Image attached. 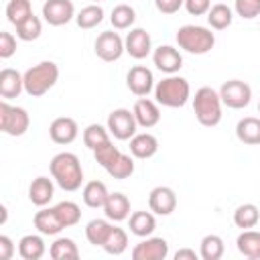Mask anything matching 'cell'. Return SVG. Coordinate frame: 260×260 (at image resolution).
Instances as JSON below:
<instances>
[{"label":"cell","mask_w":260,"mask_h":260,"mask_svg":"<svg viewBox=\"0 0 260 260\" xmlns=\"http://www.w3.org/2000/svg\"><path fill=\"white\" fill-rule=\"evenodd\" d=\"M49 171L53 181L63 189V191H77L83 183V169L81 162L77 158V154L73 152H59L51 158L49 162Z\"/></svg>","instance_id":"cell-1"},{"label":"cell","mask_w":260,"mask_h":260,"mask_svg":"<svg viewBox=\"0 0 260 260\" xmlns=\"http://www.w3.org/2000/svg\"><path fill=\"white\" fill-rule=\"evenodd\" d=\"M22 75H24V91L30 98H41L59 81V65L53 61H41L28 67Z\"/></svg>","instance_id":"cell-2"},{"label":"cell","mask_w":260,"mask_h":260,"mask_svg":"<svg viewBox=\"0 0 260 260\" xmlns=\"http://www.w3.org/2000/svg\"><path fill=\"white\" fill-rule=\"evenodd\" d=\"M154 98L165 108H183L191 98V85L185 77L173 73L154 85Z\"/></svg>","instance_id":"cell-3"},{"label":"cell","mask_w":260,"mask_h":260,"mask_svg":"<svg viewBox=\"0 0 260 260\" xmlns=\"http://www.w3.org/2000/svg\"><path fill=\"white\" fill-rule=\"evenodd\" d=\"M221 98H219V91H215L213 87H199L195 91V98H193V112H195V118L201 126L205 128H213L221 122Z\"/></svg>","instance_id":"cell-4"},{"label":"cell","mask_w":260,"mask_h":260,"mask_svg":"<svg viewBox=\"0 0 260 260\" xmlns=\"http://www.w3.org/2000/svg\"><path fill=\"white\" fill-rule=\"evenodd\" d=\"M179 49L191 53V55H205L215 47V35L207 26L199 24H185L175 35Z\"/></svg>","instance_id":"cell-5"},{"label":"cell","mask_w":260,"mask_h":260,"mask_svg":"<svg viewBox=\"0 0 260 260\" xmlns=\"http://www.w3.org/2000/svg\"><path fill=\"white\" fill-rule=\"evenodd\" d=\"M30 126V116L20 106H10L8 100L0 102V130L8 136H22Z\"/></svg>","instance_id":"cell-6"},{"label":"cell","mask_w":260,"mask_h":260,"mask_svg":"<svg viewBox=\"0 0 260 260\" xmlns=\"http://www.w3.org/2000/svg\"><path fill=\"white\" fill-rule=\"evenodd\" d=\"M106 128L110 130V134L116 138V140H130L134 134H136V118H134V112L128 110V108H116L108 114V122H106Z\"/></svg>","instance_id":"cell-7"},{"label":"cell","mask_w":260,"mask_h":260,"mask_svg":"<svg viewBox=\"0 0 260 260\" xmlns=\"http://www.w3.org/2000/svg\"><path fill=\"white\" fill-rule=\"evenodd\" d=\"M221 104L232 110H242L252 100V87L242 79H230L219 87Z\"/></svg>","instance_id":"cell-8"},{"label":"cell","mask_w":260,"mask_h":260,"mask_svg":"<svg viewBox=\"0 0 260 260\" xmlns=\"http://www.w3.org/2000/svg\"><path fill=\"white\" fill-rule=\"evenodd\" d=\"M93 51H95V55H98L102 61L114 63V61H118V59L122 57V53L126 51L124 39H122L118 32H114V30H104V32L98 35V39H95V43H93Z\"/></svg>","instance_id":"cell-9"},{"label":"cell","mask_w":260,"mask_h":260,"mask_svg":"<svg viewBox=\"0 0 260 260\" xmlns=\"http://www.w3.org/2000/svg\"><path fill=\"white\" fill-rule=\"evenodd\" d=\"M43 18L51 26H63L75 18V8L71 0H47L43 4Z\"/></svg>","instance_id":"cell-10"},{"label":"cell","mask_w":260,"mask_h":260,"mask_svg":"<svg viewBox=\"0 0 260 260\" xmlns=\"http://www.w3.org/2000/svg\"><path fill=\"white\" fill-rule=\"evenodd\" d=\"M132 260H165L169 256V242L165 238H144L132 248Z\"/></svg>","instance_id":"cell-11"},{"label":"cell","mask_w":260,"mask_h":260,"mask_svg":"<svg viewBox=\"0 0 260 260\" xmlns=\"http://www.w3.org/2000/svg\"><path fill=\"white\" fill-rule=\"evenodd\" d=\"M126 85L136 98H146L154 89V75L148 67L134 65V67H130V71L126 75Z\"/></svg>","instance_id":"cell-12"},{"label":"cell","mask_w":260,"mask_h":260,"mask_svg":"<svg viewBox=\"0 0 260 260\" xmlns=\"http://www.w3.org/2000/svg\"><path fill=\"white\" fill-rule=\"evenodd\" d=\"M124 47H126V53L132 59H138L140 61V59H144V57L150 55V51H152V39H150V35L144 28L136 26V28H130V32L126 35Z\"/></svg>","instance_id":"cell-13"},{"label":"cell","mask_w":260,"mask_h":260,"mask_svg":"<svg viewBox=\"0 0 260 260\" xmlns=\"http://www.w3.org/2000/svg\"><path fill=\"white\" fill-rule=\"evenodd\" d=\"M148 207L156 215H171L177 209V195L171 187L158 185L148 195Z\"/></svg>","instance_id":"cell-14"},{"label":"cell","mask_w":260,"mask_h":260,"mask_svg":"<svg viewBox=\"0 0 260 260\" xmlns=\"http://www.w3.org/2000/svg\"><path fill=\"white\" fill-rule=\"evenodd\" d=\"M152 61H154L156 69H160L167 75H173L183 67V55L179 53V49H175L171 45L156 47L152 51Z\"/></svg>","instance_id":"cell-15"},{"label":"cell","mask_w":260,"mask_h":260,"mask_svg":"<svg viewBox=\"0 0 260 260\" xmlns=\"http://www.w3.org/2000/svg\"><path fill=\"white\" fill-rule=\"evenodd\" d=\"M134 118H136V124L140 128H154L158 122H160V110H158V102H152L148 98H138L134 102Z\"/></svg>","instance_id":"cell-16"},{"label":"cell","mask_w":260,"mask_h":260,"mask_svg":"<svg viewBox=\"0 0 260 260\" xmlns=\"http://www.w3.org/2000/svg\"><path fill=\"white\" fill-rule=\"evenodd\" d=\"M79 134V128H77V122L69 116H61V118H55L49 126V136L55 144H71Z\"/></svg>","instance_id":"cell-17"},{"label":"cell","mask_w":260,"mask_h":260,"mask_svg":"<svg viewBox=\"0 0 260 260\" xmlns=\"http://www.w3.org/2000/svg\"><path fill=\"white\" fill-rule=\"evenodd\" d=\"M24 91V75L16 69L4 67L0 71V98L2 100H14Z\"/></svg>","instance_id":"cell-18"},{"label":"cell","mask_w":260,"mask_h":260,"mask_svg":"<svg viewBox=\"0 0 260 260\" xmlns=\"http://www.w3.org/2000/svg\"><path fill=\"white\" fill-rule=\"evenodd\" d=\"M156 152H158V140L154 134L140 132V134H134L130 138V154L134 158L146 160V158H152Z\"/></svg>","instance_id":"cell-19"},{"label":"cell","mask_w":260,"mask_h":260,"mask_svg":"<svg viewBox=\"0 0 260 260\" xmlns=\"http://www.w3.org/2000/svg\"><path fill=\"white\" fill-rule=\"evenodd\" d=\"M102 209L110 221H124L130 217V199L124 193H110Z\"/></svg>","instance_id":"cell-20"},{"label":"cell","mask_w":260,"mask_h":260,"mask_svg":"<svg viewBox=\"0 0 260 260\" xmlns=\"http://www.w3.org/2000/svg\"><path fill=\"white\" fill-rule=\"evenodd\" d=\"M32 223L39 230V234H43V236H57L61 230H65L55 207H45V209L37 211L32 217Z\"/></svg>","instance_id":"cell-21"},{"label":"cell","mask_w":260,"mask_h":260,"mask_svg":"<svg viewBox=\"0 0 260 260\" xmlns=\"http://www.w3.org/2000/svg\"><path fill=\"white\" fill-rule=\"evenodd\" d=\"M55 195V185L49 177H37L32 179L30 187H28V199L30 203L39 205V207H45Z\"/></svg>","instance_id":"cell-22"},{"label":"cell","mask_w":260,"mask_h":260,"mask_svg":"<svg viewBox=\"0 0 260 260\" xmlns=\"http://www.w3.org/2000/svg\"><path fill=\"white\" fill-rule=\"evenodd\" d=\"M236 136L242 144L258 146L260 144V118L246 116L236 124Z\"/></svg>","instance_id":"cell-23"},{"label":"cell","mask_w":260,"mask_h":260,"mask_svg":"<svg viewBox=\"0 0 260 260\" xmlns=\"http://www.w3.org/2000/svg\"><path fill=\"white\" fill-rule=\"evenodd\" d=\"M128 228L138 238H148L156 230V219L152 211H134L128 217Z\"/></svg>","instance_id":"cell-24"},{"label":"cell","mask_w":260,"mask_h":260,"mask_svg":"<svg viewBox=\"0 0 260 260\" xmlns=\"http://www.w3.org/2000/svg\"><path fill=\"white\" fill-rule=\"evenodd\" d=\"M41 236L26 234V236L20 238V242H18V254H20L22 260H41L45 256L47 246H45V242H43Z\"/></svg>","instance_id":"cell-25"},{"label":"cell","mask_w":260,"mask_h":260,"mask_svg":"<svg viewBox=\"0 0 260 260\" xmlns=\"http://www.w3.org/2000/svg\"><path fill=\"white\" fill-rule=\"evenodd\" d=\"M238 252L250 260H260V232L256 230H242V234L236 240Z\"/></svg>","instance_id":"cell-26"},{"label":"cell","mask_w":260,"mask_h":260,"mask_svg":"<svg viewBox=\"0 0 260 260\" xmlns=\"http://www.w3.org/2000/svg\"><path fill=\"white\" fill-rule=\"evenodd\" d=\"M108 187L102 183V181H89L83 185V191H81V197H83V203L91 209H100L104 207L106 199H108Z\"/></svg>","instance_id":"cell-27"},{"label":"cell","mask_w":260,"mask_h":260,"mask_svg":"<svg viewBox=\"0 0 260 260\" xmlns=\"http://www.w3.org/2000/svg\"><path fill=\"white\" fill-rule=\"evenodd\" d=\"M258 221H260V209L254 203H242V205L236 207V211H234L236 228L250 230V228H256Z\"/></svg>","instance_id":"cell-28"},{"label":"cell","mask_w":260,"mask_h":260,"mask_svg":"<svg viewBox=\"0 0 260 260\" xmlns=\"http://www.w3.org/2000/svg\"><path fill=\"white\" fill-rule=\"evenodd\" d=\"M112 228H114V223H110L108 217L106 219H91L85 225V238H87V242L91 246H100L102 248L104 242H106V238L110 236Z\"/></svg>","instance_id":"cell-29"},{"label":"cell","mask_w":260,"mask_h":260,"mask_svg":"<svg viewBox=\"0 0 260 260\" xmlns=\"http://www.w3.org/2000/svg\"><path fill=\"white\" fill-rule=\"evenodd\" d=\"M234 20V12L228 4L219 2V4H213L207 12V22L213 30H225Z\"/></svg>","instance_id":"cell-30"},{"label":"cell","mask_w":260,"mask_h":260,"mask_svg":"<svg viewBox=\"0 0 260 260\" xmlns=\"http://www.w3.org/2000/svg\"><path fill=\"white\" fill-rule=\"evenodd\" d=\"M225 252V244L221 240V236L217 234H207L203 236L201 240V246H199V256L203 260H219Z\"/></svg>","instance_id":"cell-31"},{"label":"cell","mask_w":260,"mask_h":260,"mask_svg":"<svg viewBox=\"0 0 260 260\" xmlns=\"http://www.w3.org/2000/svg\"><path fill=\"white\" fill-rule=\"evenodd\" d=\"M49 256L53 260H77L79 250L71 238H57L49 248Z\"/></svg>","instance_id":"cell-32"},{"label":"cell","mask_w":260,"mask_h":260,"mask_svg":"<svg viewBox=\"0 0 260 260\" xmlns=\"http://www.w3.org/2000/svg\"><path fill=\"white\" fill-rule=\"evenodd\" d=\"M102 20H104V8H102L100 4L83 6V8L75 14V22H77V26H79V28H83V30L95 28Z\"/></svg>","instance_id":"cell-33"},{"label":"cell","mask_w":260,"mask_h":260,"mask_svg":"<svg viewBox=\"0 0 260 260\" xmlns=\"http://www.w3.org/2000/svg\"><path fill=\"white\" fill-rule=\"evenodd\" d=\"M136 20V12L130 4H118L112 8V14H110V22L116 30H126V28H132Z\"/></svg>","instance_id":"cell-34"},{"label":"cell","mask_w":260,"mask_h":260,"mask_svg":"<svg viewBox=\"0 0 260 260\" xmlns=\"http://www.w3.org/2000/svg\"><path fill=\"white\" fill-rule=\"evenodd\" d=\"M102 248H104L106 254H112V256H120V254H124L126 248H128V234H126V230L114 225Z\"/></svg>","instance_id":"cell-35"},{"label":"cell","mask_w":260,"mask_h":260,"mask_svg":"<svg viewBox=\"0 0 260 260\" xmlns=\"http://www.w3.org/2000/svg\"><path fill=\"white\" fill-rule=\"evenodd\" d=\"M30 14H32L30 0H8V4H6V18H8L10 24L18 26Z\"/></svg>","instance_id":"cell-36"},{"label":"cell","mask_w":260,"mask_h":260,"mask_svg":"<svg viewBox=\"0 0 260 260\" xmlns=\"http://www.w3.org/2000/svg\"><path fill=\"white\" fill-rule=\"evenodd\" d=\"M106 171H108V175L114 177V179H120V181H122V179H128V177L134 173V156L120 152V154L116 156V160H114L110 167H106Z\"/></svg>","instance_id":"cell-37"},{"label":"cell","mask_w":260,"mask_h":260,"mask_svg":"<svg viewBox=\"0 0 260 260\" xmlns=\"http://www.w3.org/2000/svg\"><path fill=\"white\" fill-rule=\"evenodd\" d=\"M110 140V130L104 128L102 124H89L85 130H83V144L89 148V150H95L98 146L106 144Z\"/></svg>","instance_id":"cell-38"},{"label":"cell","mask_w":260,"mask_h":260,"mask_svg":"<svg viewBox=\"0 0 260 260\" xmlns=\"http://www.w3.org/2000/svg\"><path fill=\"white\" fill-rule=\"evenodd\" d=\"M53 207H55V211H57V215H59V219H61V223H63L65 228H71V225L79 223V219H81V209H79V205H77L75 201H59V203L53 205Z\"/></svg>","instance_id":"cell-39"},{"label":"cell","mask_w":260,"mask_h":260,"mask_svg":"<svg viewBox=\"0 0 260 260\" xmlns=\"http://www.w3.org/2000/svg\"><path fill=\"white\" fill-rule=\"evenodd\" d=\"M41 32H43V24H41V18L35 16V14H30L24 22H20L16 26V37L20 41H26V43L28 41H37L41 37Z\"/></svg>","instance_id":"cell-40"},{"label":"cell","mask_w":260,"mask_h":260,"mask_svg":"<svg viewBox=\"0 0 260 260\" xmlns=\"http://www.w3.org/2000/svg\"><path fill=\"white\" fill-rule=\"evenodd\" d=\"M120 154V148L118 146H114V142L112 140H108L106 144H102V146H98L95 150H93V158H95V162L100 165V167H110L114 160H116V156Z\"/></svg>","instance_id":"cell-41"},{"label":"cell","mask_w":260,"mask_h":260,"mask_svg":"<svg viewBox=\"0 0 260 260\" xmlns=\"http://www.w3.org/2000/svg\"><path fill=\"white\" fill-rule=\"evenodd\" d=\"M234 10L238 16L252 20L256 16H260V0H236L234 2Z\"/></svg>","instance_id":"cell-42"},{"label":"cell","mask_w":260,"mask_h":260,"mask_svg":"<svg viewBox=\"0 0 260 260\" xmlns=\"http://www.w3.org/2000/svg\"><path fill=\"white\" fill-rule=\"evenodd\" d=\"M16 53V37L8 30L0 32V59H10Z\"/></svg>","instance_id":"cell-43"},{"label":"cell","mask_w":260,"mask_h":260,"mask_svg":"<svg viewBox=\"0 0 260 260\" xmlns=\"http://www.w3.org/2000/svg\"><path fill=\"white\" fill-rule=\"evenodd\" d=\"M185 8L191 16H201V14L209 12L211 0H185Z\"/></svg>","instance_id":"cell-44"},{"label":"cell","mask_w":260,"mask_h":260,"mask_svg":"<svg viewBox=\"0 0 260 260\" xmlns=\"http://www.w3.org/2000/svg\"><path fill=\"white\" fill-rule=\"evenodd\" d=\"M154 6L162 14H175L181 6H185V0H154Z\"/></svg>","instance_id":"cell-45"},{"label":"cell","mask_w":260,"mask_h":260,"mask_svg":"<svg viewBox=\"0 0 260 260\" xmlns=\"http://www.w3.org/2000/svg\"><path fill=\"white\" fill-rule=\"evenodd\" d=\"M16 248H14V242L8 238V236H0V260H10L14 256Z\"/></svg>","instance_id":"cell-46"},{"label":"cell","mask_w":260,"mask_h":260,"mask_svg":"<svg viewBox=\"0 0 260 260\" xmlns=\"http://www.w3.org/2000/svg\"><path fill=\"white\" fill-rule=\"evenodd\" d=\"M197 258H199V254L191 248H181L175 252V260H197Z\"/></svg>","instance_id":"cell-47"},{"label":"cell","mask_w":260,"mask_h":260,"mask_svg":"<svg viewBox=\"0 0 260 260\" xmlns=\"http://www.w3.org/2000/svg\"><path fill=\"white\" fill-rule=\"evenodd\" d=\"M0 211H2V217H0V223L4 225V223H6V217H8V209H6V205H0Z\"/></svg>","instance_id":"cell-48"},{"label":"cell","mask_w":260,"mask_h":260,"mask_svg":"<svg viewBox=\"0 0 260 260\" xmlns=\"http://www.w3.org/2000/svg\"><path fill=\"white\" fill-rule=\"evenodd\" d=\"M91 2H95V4H98V2H102V0H91Z\"/></svg>","instance_id":"cell-49"},{"label":"cell","mask_w":260,"mask_h":260,"mask_svg":"<svg viewBox=\"0 0 260 260\" xmlns=\"http://www.w3.org/2000/svg\"><path fill=\"white\" fill-rule=\"evenodd\" d=\"M258 112H260V102H258Z\"/></svg>","instance_id":"cell-50"}]
</instances>
